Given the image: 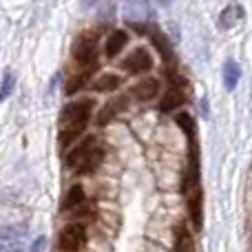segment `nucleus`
I'll return each instance as SVG.
<instances>
[{"mask_svg": "<svg viewBox=\"0 0 252 252\" xmlns=\"http://www.w3.org/2000/svg\"><path fill=\"white\" fill-rule=\"evenodd\" d=\"M93 115V100H78L71 102L60 113V146L66 148L71 142L84 133V128L91 122Z\"/></svg>", "mask_w": 252, "mask_h": 252, "instance_id": "nucleus-1", "label": "nucleus"}, {"mask_svg": "<svg viewBox=\"0 0 252 252\" xmlns=\"http://www.w3.org/2000/svg\"><path fill=\"white\" fill-rule=\"evenodd\" d=\"M102 159H104V151L97 146L95 137H87L66 155V166L75 173H91L100 166Z\"/></svg>", "mask_w": 252, "mask_h": 252, "instance_id": "nucleus-2", "label": "nucleus"}, {"mask_svg": "<svg viewBox=\"0 0 252 252\" xmlns=\"http://www.w3.org/2000/svg\"><path fill=\"white\" fill-rule=\"evenodd\" d=\"M71 56L78 64H97V31H82L73 40Z\"/></svg>", "mask_w": 252, "mask_h": 252, "instance_id": "nucleus-3", "label": "nucleus"}, {"mask_svg": "<svg viewBox=\"0 0 252 252\" xmlns=\"http://www.w3.org/2000/svg\"><path fill=\"white\" fill-rule=\"evenodd\" d=\"M84 241H87V228H84V223H69L60 232L58 246L64 252H78L84 246Z\"/></svg>", "mask_w": 252, "mask_h": 252, "instance_id": "nucleus-4", "label": "nucleus"}, {"mask_svg": "<svg viewBox=\"0 0 252 252\" xmlns=\"http://www.w3.org/2000/svg\"><path fill=\"white\" fill-rule=\"evenodd\" d=\"M122 69L128 71V73H133V75L151 71L153 69V58H151V53H148V49L137 47L135 51H130L128 56L122 60Z\"/></svg>", "mask_w": 252, "mask_h": 252, "instance_id": "nucleus-5", "label": "nucleus"}, {"mask_svg": "<svg viewBox=\"0 0 252 252\" xmlns=\"http://www.w3.org/2000/svg\"><path fill=\"white\" fill-rule=\"evenodd\" d=\"M126 109H128V97H126V95L113 97V100H109L104 106H102V111L97 113L95 124L97 126H106L109 122H113L115 118H120V115H122Z\"/></svg>", "mask_w": 252, "mask_h": 252, "instance_id": "nucleus-6", "label": "nucleus"}, {"mask_svg": "<svg viewBox=\"0 0 252 252\" xmlns=\"http://www.w3.org/2000/svg\"><path fill=\"white\" fill-rule=\"evenodd\" d=\"M188 195V215H190V221H192V228L195 230H201V226H204V192H201V188H197V190H190L186 192Z\"/></svg>", "mask_w": 252, "mask_h": 252, "instance_id": "nucleus-7", "label": "nucleus"}, {"mask_svg": "<svg viewBox=\"0 0 252 252\" xmlns=\"http://www.w3.org/2000/svg\"><path fill=\"white\" fill-rule=\"evenodd\" d=\"M182 82L184 80L173 82V87H170L168 93L164 95V100H161V104H159V109L164 111V113H170V111L179 109V106L186 102V93H184V89H182Z\"/></svg>", "mask_w": 252, "mask_h": 252, "instance_id": "nucleus-8", "label": "nucleus"}, {"mask_svg": "<svg viewBox=\"0 0 252 252\" xmlns=\"http://www.w3.org/2000/svg\"><path fill=\"white\" fill-rule=\"evenodd\" d=\"M159 93V80L155 78H146V80H139L135 87H130V95L137 97L139 102H148Z\"/></svg>", "mask_w": 252, "mask_h": 252, "instance_id": "nucleus-9", "label": "nucleus"}, {"mask_svg": "<svg viewBox=\"0 0 252 252\" xmlns=\"http://www.w3.org/2000/svg\"><path fill=\"white\" fill-rule=\"evenodd\" d=\"M126 42H128V33L122 29H115L113 33L106 38V42H104V53H106V58L109 60H113L115 56H120V51L126 47Z\"/></svg>", "mask_w": 252, "mask_h": 252, "instance_id": "nucleus-10", "label": "nucleus"}, {"mask_svg": "<svg viewBox=\"0 0 252 252\" xmlns=\"http://www.w3.org/2000/svg\"><path fill=\"white\" fill-rule=\"evenodd\" d=\"M82 69H80V73H73L69 80H66V87H64V91H66V95H73V93H78L80 89L84 87V82L89 80V75L93 73V71L97 69V64H80Z\"/></svg>", "mask_w": 252, "mask_h": 252, "instance_id": "nucleus-11", "label": "nucleus"}, {"mask_svg": "<svg viewBox=\"0 0 252 252\" xmlns=\"http://www.w3.org/2000/svg\"><path fill=\"white\" fill-rule=\"evenodd\" d=\"M241 18H244V7L241 4H228L221 11V16H219V29H223V31L232 29Z\"/></svg>", "mask_w": 252, "mask_h": 252, "instance_id": "nucleus-12", "label": "nucleus"}, {"mask_svg": "<svg viewBox=\"0 0 252 252\" xmlns=\"http://www.w3.org/2000/svg\"><path fill=\"white\" fill-rule=\"evenodd\" d=\"M151 40H153V44L157 47V51H159L161 60H164V62H170V60H173V47H170L168 38H166V35L161 33L159 29H153V31H151Z\"/></svg>", "mask_w": 252, "mask_h": 252, "instance_id": "nucleus-13", "label": "nucleus"}, {"mask_svg": "<svg viewBox=\"0 0 252 252\" xmlns=\"http://www.w3.org/2000/svg\"><path fill=\"white\" fill-rule=\"evenodd\" d=\"M241 78V69L239 64H237L235 60H228L226 64H223V84H226L228 91H235L237 82H239Z\"/></svg>", "mask_w": 252, "mask_h": 252, "instance_id": "nucleus-14", "label": "nucleus"}, {"mask_svg": "<svg viewBox=\"0 0 252 252\" xmlns=\"http://www.w3.org/2000/svg\"><path fill=\"white\" fill-rule=\"evenodd\" d=\"M82 204H84V188L80 186V184H75V186H71L69 192H66L64 201H62V210H73Z\"/></svg>", "mask_w": 252, "mask_h": 252, "instance_id": "nucleus-15", "label": "nucleus"}, {"mask_svg": "<svg viewBox=\"0 0 252 252\" xmlns=\"http://www.w3.org/2000/svg\"><path fill=\"white\" fill-rule=\"evenodd\" d=\"M120 84H122V78H120V75H115V73H102L100 78L93 82V89H95V91H100V93H106V91H115Z\"/></svg>", "mask_w": 252, "mask_h": 252, "instance_id": "nucleus-16", "label": "nucleus"}, {"mask_svg": "<svg viewBox=\"0 0 252 252\" xmlns=\"http://www.w3.org/2000/svg\"><path fill=\"white\" fill-rule=\"evenodd\" d=\"M175 252H192V237L184 226L175 230Z\"/></svg>", "mask_w": 252, "mask_h": 252, "instance_id": "nucleus-17", "label": "nucleus"}, {"mask_svg": "<svg viewBox=\"0 0 252 252\" xmlns=\"http://www.w3.org/2000/svg\"><path fill=\"white\" fill-rule=\"evenodd\" d=\"M11 91H13V73L7 71L2 78V87H0V100H7L11 95Z\"/></svg>", "mask_w": 252, "mask_h": 252, "instance_id": "nucleus-18", "label": "nucleus"}, {"mask_svg": "<svg viewBox=\"0 0 252 252\" xmlns=\"http://www.w3.org/2000/svg\"><path fill=\"white\" fill-rule=\"evenodd\" d=\"M0 252H11V250H9L7 246H2V244H0Z\"/></svg>", "mask_w": 252, "mask_h": 252, "instance_id": "nucleus-19", "label": "nucleus"}]
</instances>
